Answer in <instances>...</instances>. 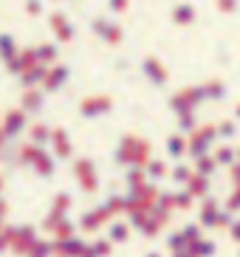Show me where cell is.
<instances>
[{"label": "cell", "instance_id": "8992f818", "mask_svg": "<svg viewBox=\"0 0 240 257\" xmlns=\"http://www.w3.org/2000/svg\"><path fill=\"white\" fill-rule=\"evenodd\" d=\"M144 71H150V74L156 76V82H161V76H164V71H161V65H158L156 60H147V62H144Z\"/></svg>", "mask_w": 240, "mask_h": 257}, {"label": "cell", "instance_id": "3957f363", "mask_svg": "<svg viewBox=\"0 0 240 257\" xmlns=\"http://www.w3.org/2000/svg\"><path fill=\"white\" fill-rule=\"evenodd\" d=\"M173 23L175 26L195 23V6H192V3H178V6L173 9Z\"/></svg>", "mask_w": 240, "mask_h": 257}, {"label": "cell", "instance_id": "277c9868", "mask_svg": "<svg viewBox=\"0 0 240 257\" xmlns=\"http://www.w3.org/2000/svg\"><path fill=\"white\" fill-rule=\"evenodd\" d=\"M0 51L12 62V57H15V40H12V34H0Z\"/></svg>", "mask_w": 240, "mask_h": 257}, {"label": "cell", "instance_id": "9c48e42d", "mask_svg": "<svg viewBox=\"0 0 240 257\" xmlns=\"http://www.w3.org/2000/svg\"><path fill=\"white\" fill-rule=\"evenodd\" d=\"M110 3V12H128L130 0H107Z\"/></svg>", "mask_w": 240, "mask_h": 257}, {"label": "cell", "instance_id": "52a82bcc", "mask_svg": "<svg viewBox=\"0 0 240 257\" xmlns=\"http://www.w3.org/2000/svg\"><path fill=\"white\" fill-rule=\"evenodd\" d=\"M218 3V9L223 12V15H232V12H237V0H215Z\"/></svg>", "mask_w": 240, "mask_h": 257}, {"label": "cell", "instance_id": "5b68a950", "mask_svg": "<svg viewBox=\"0 0 240 257\" xmlns=\"http://www.w3.org/2000/svg\"><path fill=\"white\" fill-rule=\"evenodd\" d=\"M26 15H31V17L43 15V0H26Z\"/></svg>", "mask_w": 240, "mask_h": 257}, {"label": "cell", "instance_id": "7a4b0ae2", "mask_svg": "<svg viewBox=\"0 0 240 257\" xmlns=\"http://www.w3.org/2000/svg\"><path fill=\"white\" fill-rule=\"evenodd\" d=\"M48 23H51V29L57 31V37H60L62 43H68V40L74 37V26H71V20H68L65 12H54Z\"/></svg>", "mask_w": 240, "mask_h": 257}, {"label": "cell", "instance_id": "ba28073f", "mask_svg": "<svg viewBox=\"0 0 240 257\" xmlns=\"http://www.w3.org/2000/svg\"><path fill=\"white\" fill-rule=\"evenodd\" d=\"M54 54H57L54 46H40L37 48V57H43V60H54Z\"/></svg>", "mask_w": 240, "mask_h": 257}, {"label": "cell", "instance_id": "30bf717a", "mask_svg": "<svg viewBox=\"0 0 240 257\" xmlns=\"http://www.w3.org/2000/svg\"><path fill=\"white\" fill-rule=\"evenodd\" d=\"M54 3H62V0H54Z\"/></svg>", "mask_w": 240, "mask_h": 257}, {"label": "cell", "instance_id": "6da1fadb", "mask_svg": "<svg viewBox=\"0 0 240 257\" xmlns=\"http://www.w3.org/2000/svg\"><path fill=\"white\" fill-rule=\"evenodd\" d=\"M90 26H93V31H96L105 43H113V46H116V43L122 40V29L113 23V20H107V17H93Z\"/></svg>", "mask_w": 240, "mask_h": 257}]
</instances>
